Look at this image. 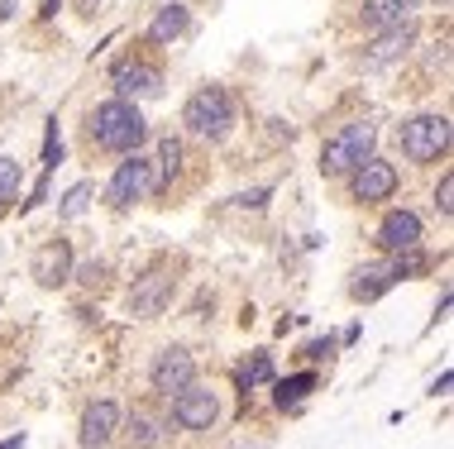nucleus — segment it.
<instances>
[{
	"label": "nucleus",
	"instance_id": "obj_1",
	"mask_svg": "<svg viewBox=\"0 0 454 449\" xmlns=\"http://www.w3.org/2000/svg\"><path fill=\"white\" fill-rule=\"evenodd\" d=\"M91 139L101 143L106 153H139V143L149 139V125H144L139 105L115 96V101L96 105L91 111Z\"/></svg>",
	"mask_w": 454,
	"mask_h": 449
},
{
	"label": "nucleus",
	"instance_id": "obj_2",
	"mask_svg": "<svg viewBox=\"0 0 454 449\" xmlns=\"http://www.w3.org/2000/svg\"><path fill=\"white\" fill-rule=\"evenodd\" d=\"M182 125H187L196 139L220 143L230 129H235V96H230L225 87H201V91H192V101L182 105Z\"/></svg>",
	"mask_w": 454,
	"mask_h": 449
},
{
	"label": "nucleus",
	"instance_id": "obj_3",
	"mask_svg": "<svg viewBox=\"0 0 454 449\" xmlns=\"http://www.w3.org/2000/svg\"><path fill=\"white\" fill-rule=\"evenodd\" d=\"M373 143H378V129H373V120H354V125H345L335 139L321 149V167L330 177H340V173H349V167H359L368 153H373Z\"/></svg>",
	"mask_w": 454,
	"mask_h": 449
},
{
	"label": "nucleus",
	"instance_id": "obj_4",
	"mask_svg": "<svg viewBox=\"0 0 454 449\" xmlns=\"http://www.w3.org/2000/svg\"><path fill=\"white\" fill-rule=\"evenodd\" d=\"M397 143L411 163H435L450 149V120L445 115H416L397 129Z\"/></svg>",
	"mask_w": 454,
	"mask_h": 449
},
{
	"label": "nucleus",
	"instance_id": "obj_5",
	"mask_svg": "<svg viewBox=\"0 0 454 449\" xmlns=\"http://www.w3.org/2000/svg\"><path fill=\"white\" fill-rule=\"evenodd\" d=\"M149 191H153V163H149V158H139V153H129L125 163L115 167V177H110L106 201L115 205V211H129V205L144 201Z\"/></svg>",
	"mask_w": 454,
	"mask_h": 449
},
{
	"label": "nucleus",
	"instance_id": "obj_6",
	"mask_svg": "<svg viewBox=\"0 0 454 449\" xmlns=\"http://www.w3.org/2000/svg\"><path fill=\"white\" fill-rule=\"evenodd\" d=\"M215 416H220V397H215V392H206V387H196V383L177 392L173 421H177L182 430H211Z\"/></svg>",
	"mask_w": 454,
	"mask_h": 449
},
{
	"label": "nucleus",
	"instance_id": "obj_7",
	"mask_svg": "<svg viewBox=\"0 0 454 449\" xmlns=\"http://www.w3.org/2000/svg\"><path fill=\"white\" fill-rule=\"evenodd\" d=\"M411 43H416V24H392V29H378V39L364 48V67L378 72V67L402 63V58L411 53Z\"/></svg>",
	"mask_w": 454,
	"mask_h": 449
},
{
	"label": "nucleus",
	"instance_id": "obj_8",
	"mask_svg": "<svg viewBox=\"0 0 454 449\" xmlns=\"http://www.w3.org/2000/svg\"><path fill=\"white\" fill-rule=\"evenodd\" d=\"M392 191H397V167H392L387 158L368 153L364 163H359V173H354V197L368 205V201H387Z\"/></svg>",
	"mask_w": 454,
	"mask_h": 449
},
{
	"label": "nucleus",
	"instance_id": "obj_9",
	"mask_svg": "<svg viewBox=\"0 0 454 449\" xmlns=\"http://www.w3.org/2000/svg\"><path fill=\"white\" fill-rule=\"evenodd\" d=\"M29 277L39 287H63L67 277H72V244H67V239H48V244L34 253Z\"/></svg>",
	"mask_w": 454,
	"mask_h": 449
},
{
	"label": "nucleus",
	"instance_id": "obj_10",
	"mask_svg": "<svg viewBox=\"0 0 454 449\" xmlns=\"http://www.w3.org/2000/svg\"><path fill=\"white\" fill-rule=\"evenodd\" d=\"M168 301H173V277H168V273H149V277L134 283L129 315H134V321H153V315H163Z\"/></svg>",
	"mask_w": 454,
	"mask_h": 449
},
{
	"label": "nucleus",
	"instance_id": "obj_11",
	"mask_svg": "<svg viewBox=\"0 0 454 449\" xmlns=\"http://www.w3.org/2000/svg\"><path fill=\"white\" fill-rule=\"evenodd\" d=\"M115 91L125 96V101H153V96H163V72L129 58V63L115 67Z\"/></svg>",
	"mask_w": 454,
	"mask_h": 449
},
{
	"label": "nucleus",
	"instance_id": "obj_12",
	"mask_svg": "<svg viewBox=\"0 0 454 449\" xmlns=\"http://www.w3.org/2000/svg\"><path fill=\"white\" fill-rule=\"evenodd\" d=\"M196 383V359L187 354V349H163L153 363V387L158 392H182V387H192Z\"/></svg>",
	"mask_w": 454,
	"mask_h": 449
},
{
	"label": "nucleus",
	"instance_id": "obj_13",
	"mask_svg": "<svg viewBox=\"0 0 454 449\" xmlns=\"http://www.w3.org/2000/svg\"><path fill=\"white\" fill-rule=\"evenodd\" d=\"M120 430V406L115 402H96L82 416V449H106Z\"/></svg>",
	"mask_w": 454,
	"mask_h": 449
},
{
	"label": "nucleus",
	"instance_id": "obj_14",
	"mask_svg": "<svg viewBox=\"0 0 454 449\" xmlns=\"http://www.w3.org/2000/svg\"><path fill=\"white\" fill-rule=\"evenodd\" d=\"M378 244L387 253H402V249H416L421 244V221L411 211H387L383 225H378Z\"/></svg>",
	"mask_w": 454,
	"mask_h": 449
},
{
	"label": "nucleus",
	"instance_id": "obj_15",
	"mask_svg": "<svg viewBox=\"0 0 454 449\" xmlns=\"http://www.w3.org/2000/svg\"><path fill=\"white\" fill-rule=\"evenodd\" d=\"M392 283H402L397 263H364V268L354 273V283H349V297L354 301H373V297H383Z\"/></svg>",
	"mask_w": 454,
	"mask_h": 449
},
{
	"label": "nucleus",
	"instance_id": "obj_16",
	"mask_svg": "<svg viewBox=\"0 0 454 449\" xmlns=\"http://www.w3.org/2000/svg\"><path fill=\"white\" fill-rule=\"evenodd\" d=\"M421 0H364V24L368 29H392V24H411Z\"/></svg>",
	"mask_w": 454,
	"mask_h": 449
},
{
	"label": "nucleus",
	"instance_id": "obj_17",
	"mask_svg": "<svg viewBox=\"0 0 454 449\" xmlns=\"http://www.w3.org/2000/svg\"><path fill=\"white\" fill-rule=\"evenodd\" d=\"M187 24H192L187 5H177V0H168V5L158 10V19L149 24V39H153V43H173V39H182V34H187Z\"/></svg>",
	"mask_w": 454,
	"mask_h": 449
},
{
	"label": "nucleus",
	"instance_id": "obj_18",
	"mask_svg": "<svg viewBox=\"0 0 454 449\" xmlns=\"http://www.w3.org/2000/svg\"><path fill=\"white\" fill-rule=\"evenodd\" d=\"M311 387H316V373H297V378L278 383V411H292V406H301Z\"/></svg>",
	"mask_w": 454,
	"mask_h": 449
},
{
	"label": "nucleus",
	"instance_id": "obj_19",
	"mask_svg": "<svg viewBox=\"0 0 454 449\" xmlns=\"http://www.w3.org/2000/svg\"><path fill=\"white\" fill-rule=\"evenodd\" d=\"M177 167H182V143H177V139H163V143H158V173H153V187L173 182Z\"/></svg>",
	"mask_w": 454,
	"mask_h": 449
},
{
	"label": "nucleus",
	"instance_id": "obj_20",
	"mask_svg": "<svg viewBox=\"0 0 454 449\" xmlns=\"http://www.w3.org/2000/svg\"><path fill=\"white\" fill-rule=\"evenodd\" d=\"M87 205H91V182H77L63 197V205H58V215H63V221H77V215H87Z\"/></svg>",
	"mask_w": 454,
	"mask_h": 449
},
{
	"label": "nucleus",
	"instance_id": "obj_21",
	"mask_svg": "<svg viewBox=\"0 0 454 449\" xmlns=\"http://www.w3.org/2000/svg\"><path fill=\"white\" fill-rule=\"evenodd\" d=\"M254 383H273V359H268V354H254L239 368V387H244V392H249Z\"/></svg>",
	"mask_w": 454,
	"mask_h": 449
},
{
	"label": "nucleus",
	"instance_id": "obj_22",
	"mask_svg": "<svg viewBox=\"0 0 454 449\" xmlns=\"http://www.w3.org/2000/svg\"><path fill=\"white\" fill-rule=\"evenodd\" d=\"M20 182H24L20 163H15V158H5V153H0V205H5V201L20 191Z\"/></svg>",
	"mask_w": 454,
	"mask_h": 449
},
{
	"label": "nucleus",
	"instance_id": "obj_23",
	"mask_svg": "<svg viewBox=\"0 0 454 449\" xmlns=\"http://www.w3.org/2000/svg\"><path fill=\"white\" fill-rule=\"evenodd\" d=\"M129 440H134V449H153L163 435H158V426H153L149 416H134V421H129Z\"/></svg>",
	"mask_w": 454,
	"mask_h": 449
},
{
	"label": "nucleus",
	"instance_id": "obj_24",
	"mask_svg": "<svg viewBox=\"0 0 454 449\" xmlns=\"http://www.w3.org/2000/svg\"><path fill=\"white\" fill-rule=\"evenodd\" d=\"M435 205H440V215H450V211H454V177H440V187H435Z\"/></svg>",
	"mask_w": 454,
	"mask_h": 449
},
{
	"label": "nucleus",
	"instance_id": "obj_25",
	"mask_svg": "<svg viewBox=\"0 0 454 449\" xmlns=\"http://www.w3.org/2000/svg\"><path fill=\"white\" fill-rule=\"evenodd\" d=\"M0 449H24V435H10V440L0 445Z\"/></svg>",
	"mask_w": 454,
	"mask_h": 449
}]
</instances>
